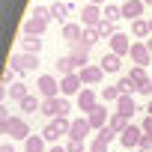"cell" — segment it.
<instances>
[{"instance_id": "cell-17", "label": "cell", "mask_w": 152, "mask_h": 152, "mask_svg": "<svg viewBox=\"0 0 152 152\" xmlns=\"http://www.w3.org/2000/svg\"><path fill=\"white\" fill-rule=\"evenodd\" d=\"M90 131H93L90 119H87V116H81V119H72V131H69V137H72V140H84Z\"/></svg>"}, {"instance_id": "cell-1", "label": "cell", "mask_w": 152, "mask_h": 152, "mask_svg": "<svg viewBox=\"0 0 152 152\" xmlns=\"http://www.w3.org/2000/svg\"><path fill=\"white\" fill-rule=\"evenodd\" d=\"M0 131H3L9 140H27V137L33 134L24 116H9V119H0Z\"/></svg>"}, {"instance_id": "cell-3", "label": "cell", "mask_w": 152, "mask_h": 152, "mask_svg": "<svg viewBox=\"0 0 152 152\" xmlns=\"http://www.w3.org/2000/svg\"><path fill=\"white\" fill-rule=\"evenodd\" d=\"M9 66H12L18 75H30V72L39 69V57H36V54H24V51H18V54L9 57Z\"/></svg>"}, {"instance_id": "cell-20", "label": "cell", "mask_w": 152, "mask_h": 152, "mask_svg": "<svg viewBox=\"0 0 152 152\" xmlns=\"http://www.w3.org/2000/svg\"><path fill=\"white\" fill-rule=\"evenodd\" d=\"M54 69L60 72V78H66V75H75V72H78V69H75V63H72V57H69V54L57 57V60H54Z\"/></svg>"}, {"instance_id": "cell-35", "label": "cell", "mask_w": 152, "mask_h": 152, "mask_svg": "<svg viewBox=\"0 0 152 152\" xmlns=\"http://www.w3.org/2000/svg\"><path fill=\"white\" fill-rule=\"evenodd\" d=\"M107 146H110V140H104V137L96 134V140L90 143V152H107Z\"/></svg>"}, {"instance_id": "cell-40", "label": "cell", "mask_w": 152, "mask_h": 152, "mask_svg": "<svg viewBox=\"0 0 152 152\" xmlns=\"http://www.w3.org/2000/svg\"><path fill=\"white\" fill-rule=\"evenodd\" d=\"M140 128H143V134H149V137H152V116H149V113H146V119L140 122Z\"/></svg>"}, {"instance_id": "cell-10", "label": "cell", "mask_w": 152, "mask_h": 152, "mask_svg": "<svg viewBox=\"0 0 152 152\" xmlns=\"http://www.w3.org/2000/svg\"><path fill=\"white\" fill-rule=\"evenodd\" d=\"M69 57H72V63H75V69H84V66H90V48L87 45H69Z\"/></svg>"}, {"instance_id": "cell-36", "label": "cell", "mask_w": 152, "mask_h": 152, "mask_svg": "<svg viewBox=\"0 0 152 152\" xmlns=\"http://www.w3.org/2000/svg\"><path fill=\"white\" fill-rule=\"evenodd\" d=\"M66 149H69V152H90V149L84 146V140H72V137H69V143H66Z\"/></svg>"}, {"instance_id": "cell-19", "label": "cell", "mask_w": 152, "mask_h": 152, "mask_svg": "<svg viewBox=\"0 0 152 152\" xmlns=\"http://www.w3.org/2000/svg\"><path fill=\"white\" fill-rule=\"evenodd\" d=\"M3 93H6V99H12V102H24V99L30 96V90H27V84H24V81H15V84H12V87H6Z\"/></svg>"}, {"instance_id": "cell-6", "label": "cell", "mask_w": 152, "mask_h": 152, "mask_svg": "<svg viewBox=\"0 0 152 152\" xmlns=\"http://www.w3.org/2000/svg\"><path fill=\"white\" fill-rule=\"evenodd\" d=\"M87 119H90L93 131H102V128L110 122V110H107V104H96V107L87 113Z\"/></svg>"}, {"instance_id": "cell-29", "label": "cell", "mask_w": 152, "mask_h": 152, "mask_svg": "<svg viewBox=\"0 0 152 152\" xmlns=\"http://www.w3.org/2000/svg\"><path fill=\"white\" fill-rule=\"evenodd\" d=\"M116 110H119V113H125V116H131V113L137 110V104H134V96H119V102H116Z\"/></svg>"}, {"instance_id": "cell-9", "label": "cell", "mask_w": 152, "mask_h": 152, "mask_svg": "<svg viewBox=\"0 0 152 152\" xmlns=\"http://www.w3.org/2000/svg\"><path fill=\"white\" fill-rule=\"evenodd\" d=\"M104 21V15H102V6H93V3H87L84 9H81V24L84 27H99Z\"/></svg>"}, {"instance_id": "cell-4", "label": "cell", "mask_w": 152, "mask_h": 152, "mask_svg": "<svg viewBox=\"0 0 152 152\" xmlns=\"http://www.w3.org/2000/svg\"><path fill=\"white\" fill-rule=\"evenodd\" d=\"M36 93H39V99H57L60 96V81L54 75H39L36 78Z\"/></svg>"}, {"instance_id": "cell-21", "label": "cell", "mask_w": 152, "mask_h": 152, "mask_svg": "<svg viewBox=\"0 0 152 152\" xmlns=\"http://www.w3.org/2000/svg\"><path fill=\"white\" fill-rule=\"evenodd\" d=\"M21 51L39 57V51H42V36H21Z\"/></svg>"}, {"instance_id": "cell-22", "label": "cell", "mask_w": 152, "mask_h": 152, "mask_svg": "<svg viewBox=\"0 0 152 152\" xmlns=\"http://www.w3.org/2000/svg\"><path fill=\"white\" fill-rule=\"evenodd\" d=\"M107 125H110V128H113L116 134H122V131H125V128L131 125V116H125V113L113 110V113H110V122H107Z\"/></svg>"}, {"instance_id": "cell-2", "label": "cell", "mask_w": 152, "mask_h": 152, "mask_svg": "<svg viewBox=\"0 0 152 152\" xmlns=\"http://www.w3.org/2000/svg\"><path fill=\"white\" fill-rule=\"evenodd\" d=\"M69 99L66 96H57V99H42V116H48V119H57V116H69Z\"/></svg>"}, {"instance_id": "cell-41", "label": "cell", "mask_w": 152, "mask_h": 152, "mask_svg": "<svg viewBox=\"0 0 152 152\" xmlns=\"http://www.w3.org/2000/svg\"><path fill=\"white\" fill-rule=\"evenodd\" d=\"M0 152H15V146H12V143H9V140H6V143H3V146H0Z\"/></svg>"}, {"instance_id": "cell-14", "label": "cell", "mask_w": 152, "mask_h": 152, "mask_svg": "<svg viewBox=\"0 0 152 152\" xmlns=\"http://www.w3.org/2000/svg\"><path fill=\"white\" fill-rule=\"evenodd\" d=\"M96 104H99V96H96V90H93V87H84V90L78 93V110L90 113Z\"/></svg>"}, {"instance_id": "cell-25", "label": "cell", "mask_w": 152, "mask_h": 152, "mask_svg": "<svg viewBox=\"0 0 152 152\" xmlns=\"http://www.w3.org/2000/svg\"><path fill=\"white\" fill-rule=\"evenodd\" d=\"M45 137L42 134H30L27 140H24V152H45Z\"/></svg>"}, {"instance_id": "cell-16", "label": "cell", "mask_w": 152, "mask_h": 152, "mask_svg": "<svg viewBox=\"0 0 152 152\" xmlns=\"http://www.w3.org/2000/svg\"><path fill=\"white\" fill-rule=\"evenodd\" d=\"M63 39H66L69 45H78V42L84 39V24H75V21L63 24Z\"/></svg>"}, {"instance_id": "cell-34", "label": "cell", "mask_w": 152, "mask_h": 152, "mask_svg": "<svg viewBox=\"0 0 152 152\" xmlns=\"http://www.w3.org/2000/svg\"><path fill=\"white\" fill-rule=\"evenodd\" d=\"M102 39H99V33H96V27H84V39H81V45H87V48H93V45H99Z\"/></svg>"}, {"instance_id": "cell-32", "label": "cell", "mask_w": 152, "mask_h": 152, "mask_svg": "<svg viewBox=\"0 0 152 152\" xmlns=\"http://www.w3.org/2000/svg\"><path fill=\"white\" fill-rule=\"evenodd\" d=\"M119 96H122V93H119V87H104V90L99 93V99H102L104 104H110V102H119Z\"/></svg>"}, {"instance_id": "cell-43", "label": "cell", "mask_w": 152, "mask_h": 152, "mask_svg": "<svg viewBox=\"0 0 152 152\" xmlns=\"http://www.w3.org/2000/svg\"><path fill=\"white\" fill-rule=\"evenodd\" d=\"M93 6H107V0H90Z\"/></svg>"}, {"instance_id": "cell-12", "label": "cell", "mask_w": 152, "mask_h": 152, "mask_svg": "<svg viewBox=\"0 0 152 152\" xmlns=\"http://www.w3.org/2000/svg\"><path fill=\"white\" fill-rule=\"evenodd\" d=\"M128 57H131V63H134V66H152V54H149L146 42H134Z\"/></svg>"}, {"instance_id": "cell-24", "label": "cell", "mask_w": 152, "mask_h": 152, "mask_svg": "<svg viewBox=\"0 0 152 152\" xmlns=\"http://www.w3.org/2000/svg\"><path fill=\"white\" fill-rule=\"evenodd\" d=\"M42 137H45L48 143H57V140L63 137V128H60V122H57V119H51V122L42 128Z\"/></svg>"}, {"instance_id": "cell-33", "label": "cell", "mask_w": 152, "mask_h": 152, "mask_svg": "<svg viewBox=\"0 0 152 152\" xmlns=\"http://www.w3.org/2000/svg\"><path fill=\"white\" fill-rule=\"evenodd\" d=\"M116 87H119V93H122V96H134V93H137V84L128 78V75H125V78H119V84H116Z\"/></svg>"}, {"instance_id": "cell-31", "label": "cell", "mask_w": 152, "mask_h": 152, "mask_svg": "<svg viewBox=\"0 0 152 152\" xmlns=\"http://www.w3.org/2000/svg\"><path fill=\"white\" fill-rule=\"evenodd\" d=\"M128 78L140 87L143 81H149V78H152V75H146V66H131V69H128Z\"/></svg>"}, {"instance_id": "cell-15", "label": "cell", "mask_w": 152, "mask_h": 152, "mask_svg": "<svg viewBox=\"0 0 152 152\" xmlns=\"http://www.w3.org/2000/svg\"><path fill=\"white\" fill-rule=\"evenodd\" d=\"M143 9H146L143 0H125V3H122V18L137 21V18H143Z\"/></svg>"}, {"instance_id": "cell-26", "label": "cell", "mask_w": 152, "mask_h": 152, "mask_svg": "<svg viewBox=\"0 0 152 152\" xmlns=\"http://www.w3.org/2000/svg\"><path fill=\"white\" fill-rule=\"evenodd\" d=\"M131 33H134V39H146V36H152V30H149V21H146V18H137V21H131Z\"/></svg>"}, {"instance_id": "cell-18", "label": "cell", "mask_w": 152, "mask_h": 152, "mask_svg": "<svg viewBox=\"0 0 152 152\" xmlns=\"http://www.w3.org/2000/svg\"><path fill=\"white\" fill-rule=\"evenodd\" d=\"M99 66L104 69V75H116V72H122V57H116V54H104Z\"/></svg>"}, {"instance_id": "cell-8", "label": "cell", "mask_w": 152, "mask_h": 152, "mask_svg": "<svg viewBox=\"0 0 152 152\" xmlns=\"http://www.w3.org/2000/svg\"><path fill=\"white\" fill-rule=\"evenodd\" d=\"M78 75H81V81H84L87 87H96V84H102V81H104V69H102V66H96V63L84 66Z\"/></svg>"}, {"instance_id": "cell-46", "label": "cell", "mask_w": 152, "mask_h": 152, "mask_svg": "<svg viewBox=\"0 0 152 152\" xmlns=\"http://www.w3.org/2000/svg\"><path fill=\"white\" fill-rule=\"evenodd\" d=\"M143 3H146V6H152V0H143Z\"/></svg>"}, {"instance_id": "cell-47", "label": "cell", "mask_w": 152, "mask_h": 152, "mask_svg": "<svg viewBox=\"0 0 152 152\" xmlns=\"http://www.w3.org/2000/svg\"><path fill=\"white\" fill-rule=\"evenodd\" d=\"M149 30H152V18H149Z\"/></svg>"}, {"instance_id": "cell-23", "label": "cell", "mask_w": 152, "mask_h": 152, "mask_svg": "<svg viewBox=\"0 0 152 152\" xmlns=\"http://www.w3.org/2000/svg\"><path fill=\"white\" fill-rule=\"evenodd\" d=\"M72 12H69V3H63V0H57V3L51 6V21H60V24H69L66 18H69Z\"/></svg>"}, {"instance_id": "cell-7", "label": "cell", "mask_w": 152, "mask_h": 152, "mask_svg": "<svg viewBox=\"0 0 152 152\" xmlns=\"http://www.w3.org/2000/svg\"><path fill=\"white\" fill-rule=\"evenodd\" d=\"M140 140H143V128H140V125H134V122L119 134V143H122L125 149H137V146H140Z\"/></svg>"}, {"instance_id": "cell-42", "label": "cell", "mask_w": 152, "mask_h": 152, "mask_svg": "<svg viewBox=\"0 0 152 152\" xmlns=\"http://www.w3.org/2000/svg\"><path fill=\"white\" fill-rule=\"evenodd\" d=\"M48 152H69V149H66V146H57V143H54V146H51Z\"/></svg>"}, {"instance_id": "cell-13", "label": "cell", "mask_w": 152, "mask_h": 152, "mask_svg": "<svg viewBox=\"0 0 152 152\" xmlns=\"http://www.w3.org/2000/svg\"><path fill=\"white\" fill-rule=\"evenodd\" d=\"M131 36H125V33H116L113 39H110V54H116V57H125V54H131Z\"/></svg>"}, {"instance_id": "cell-38", "label": "cell", "mask_w": 152, "mask_h": 152, "mask_svg": "<svg viewBox=\"0 0 152 152\" xmlns=\"http://www.w3.org/2000/svg\"><path fill=\"white\" fill-rule=\"evenodd\" d=\"M137 152H152V137H149V134H143V140H140Z\"/></svg>"}, {"instance_id": "cell-28", "label": "cell", "mask_w": 152, "mask_h": 152, "mask_svg": "<svg viewBox=\"0 0 152 152\" xmlns=\"http://www.w3.org/2000/svg\"><path fill=\"white\" fill-rule=\"evenodd\" d=\"M96 33H99V39H107V42H110L119 30H116V24H113V21H102V24L96 27Z\"/></svg>"}, {"instance_id": "cell-44", "label": "cell", "mask_w": 152, "mask_h": 152, "mask_svg": "<svg viewBox=\"0 0 152 152\" xmlns=\"http://www.w3.org/2000/svg\"><path fill=\"white\" fill-rule=\"evenodd\" d=\"M146 48H149V54H152V36H149V39H146Z\"/></svg>"}, {"instance_id": "cell-5", "label": "cell", "mask_w": 152, "mask_h": 152, "mask_svg": "<svg viewBox=\"0 0 152 152\" xmlns=\"http://www.w3.org/2000/svg\"><path fill=\"white\" fill-rule=\"evenodd\" d=\"M48 15H36V12H30L27 18H24V36H42L45 30H48Z\"/></svg>"}, {"instance_id": "cell-30", "label": "cell", "mask_w": 152, "mask_h": 152, "mask_svg": "<svg viewBox=\"0 0 152 152\" xmlns=\"http://www.w3.org/2000/svg\"><path fill=\"white\" fill-rule=\"evenodd\" d=\"M18 107H21V113H36V110H42V102L36 96H27L24 102H18Z\"/></svg>"}, {"instance_id": "cell-45", "label": "cell", "mask_w": 152, "mask_h": 152, "mask_svg": "<svg viewBox=\"0 0 152 152\" xmlns=\"http://www.w3.org/2000/svg\"><path fill=\"white\" fill-rule=\"evenodd\" d=\"M146 113H149V116H152V99H149V104H146Z\"/></svg>"}, {"instance_id": "cell-37", "label": "cell", "mask_w": 152, "mask_h": 152, "mask_svg": "<svg viewBox=\"0 0 152 152\" xmlns=\"http://www.w3.org/2000/svg\"><path fill=\"white\" fill-rule=\"evenodd\" d=\"M15 75H18V72H15V69H12V66H6V72H3V90H6V87H12V84H15V81H12V78H15Z\"/></svg>"}, {"instance_id": "cell-27", "label": "cell", "mask_w": 152, "mask_h": 152, "mask_svg": "<svg viewBox=\"0 0 152 152\" xmlns=\"http://www.w3.org/2000/svg\"><path fill=\"white\" fill-rule=\"evenodd\" d=\"M102 15H104V21H113L116 24L122 18V6L119 3H107V6H102Z\"/></svg>"}, {"instance_id": "cell-11", "label": "cell", "mask_w": 152, "mask_h": 152, "mask_svg": "<svg viewBox=\"0 0 152 152\" xmlns=\"http://www.w3.org/2000/svg\"><path fill=\"white\" fill-rule=\"evenodd\" d=\"M81 87H84V81H81L78 72H75V75H66V78H60V93H63V96H78Z\"/></svg>"}, {"instance_id": "cell-39", "label": "cell", "mask_w": 152, "mask_h": 152, "mask_svg": "<svg viewBox=\"0 0 152 152\" xmlns=\"http://www.w3.org/2000/svg\"><path fill=\"white\" fill-rule=\"evenodd\" d=\"M99 137H104V140H113V137H116V131H113L110 125H104V128L99 131Z\"/></svg>"}]
</instances>
